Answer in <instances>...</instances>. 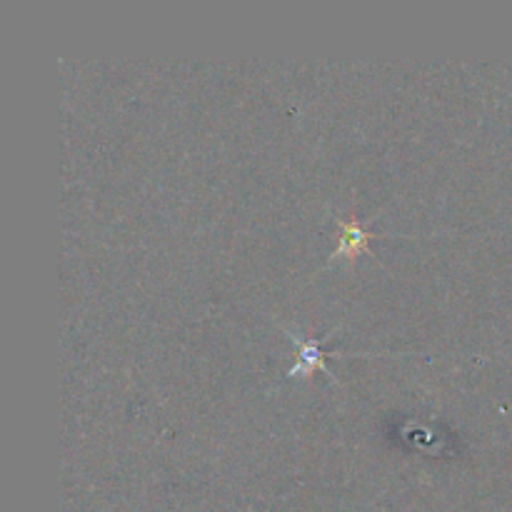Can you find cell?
Here are the masks:
<instances>
[{"label": "cell", "instance_id": "7a4b0ae2", "mask_svg": "<svg viewBox=\"0 0 512 512\" xmlns=\"http://www.w3.org/2000/svg\"><path fill=\"white\" fill-rule=\"evenodd\" d=\"M338 228H340L338 248H335V253L330 255V263H335L338 258H355L358 253H368L370 240H375L380 235V233H370V230H365V225L355 218L338 220Z\"/></svg>", "mask_w": 512, "mask_h": 512}, {"label": "cell", "instance_id": "6da1fadb", "mask_svg": "<svg viewBox=\"0 0 512 512\" xmlns=\"http://www.w3.org/2000/svg\"><path fill=\"white\" fill-rule=\"evenodd\" d=\"M288 333V338L293 340L295 345H298V355H295V363L293 368L285 373V378H298V375H310L313 370H323L325 375H328L333 383H338V378H335L333 373L328 370V363H325V350L320 348L318 340H310V338H300V335L290 333V330H285Z\"/></svg>", "mask_w": 512, "mask_h": 512}]
</instances>
